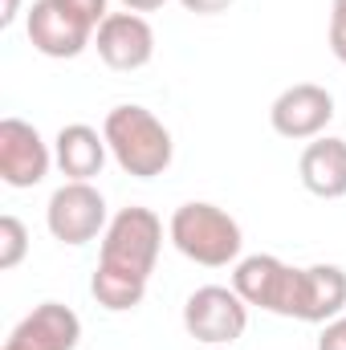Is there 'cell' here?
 Segmentation results:
<instances>
[{"instance_id":"1","label":"cell","mask_w":346,"mask_h":350,"mask_svg":"<svg viewBox=\"0 0 346 350\" xmlns=\"http://www.w3.org/2000/svg\"><path fill=\"white\" fill-rule=\"evenodd\" d=\"M102 135H106V147L114 155V163L135 179H155L172 167L175 159V143L172 131L147 110V106H114L102 122Z\"/></svg>"},{"instance_id":"2","label":"cell","mask_w":346,"mask_h":350,"mask_svg":"<svg viewBox=\"0 0 346 350\" xmlns=\"http://www.w3.org/2000/svg\"><path fill=\"white\" fill-rule=\"evenodd\" d=\"M168 237L187 261L204 265V269H224V265L241 261V249H245L241 224L224 208L204 204V200H191V204L175 208Z\"/></svg>"},{"instance_id":"3","label":"cell","mask_w":346,"mask_h":350,"mask_svg":"<svg viewBox=\"0 0 346 350\" xmlns=\"http://www.w3.org/2000/svg\"><path fill=\"white\" fill-rule=\"evenodd\" d=\"M163 249V220L151 208H122L110 216L106 232H102V249H98V269L106 273H122L131 281H151L155 261Z\"/></svg>"},{"instance_id":"4","label":"cell","mask_w":346,"mask_h":350,"mask_svg":"<svg viewBox=\"0 0 346 350\" xmlns=\"http://www.w3.org/2000/svg\"><path fill=\"white\" fill-rule=\"evenodd\" d=\"M245 326H249V306L228 285H200L183 301V330L204 347H228L245 334Z\"/></svg>"},{"instance_id":"5","label":"cell","mask_w":346,"mask_h":350,"mask_svg":"<svg viewBox=\"0 0 346 350\" xmlns=\"http://www.w3.org/2000/svg\"><path fill=\"white\" fill-rule=\"evenodd\" d=\"M45 224L53 232V241L62 245H90L94 237L106 232L110 216H106V196L90 183V179H66L45 208Z\"/></svg>"},{"instance_id":"6","label":"cell","mask_w":346,"mask_h":350,"mask_svg":"<svg viewBox=\"0 0 346 350\" xmlns=\"http://www.w3.org/2000/svg\"><path fill=\"white\" fill-rule=\"evenodd\" d=\"M232 289L245 297V306H257L265 314L293 318V293H297V269L269 253L241 257L232 269Z\"/></svg>"},{"instance_id":"7","label":"cell","mask_w":346,"mask_h":350,"mask_svg":"<svg viewBox=\"0 0 346 350\" xmlns=\"http://www.w3.org/2000/svg\"><path fill=\"white\" fill-rule=\"evenodd\" d=\"M25 33H29V45L37 53L66 62V57H78L86 45H94V33L98 29L86 25L78 12H70L62 0H33Z\"/></svg>"},{"instance_id":"8","label":"cell","mask_w":346,"mask_h":350,"mask_svg":"<svg viewBox=\"0 0 346 350\" xmlns=\"http://www.w3.org/2000/svg\"><path fill=\"white\" fill-rule=\"evenodd\" d=\"M334 118V94L318 82H297L281 90L269 106V122L281 139H318Z\"/></svg>"},{"instance_id":"9","label":"cell","mask_w":346,"mask_h":350,"mask_svg":"<svg viewBox=\"0 0 346 350\" xmlns=\"http://www.w3.org/2000/svg\"><path fill=\"white\" fill-rule=\"evenodd\" d=\"M53 167V151L41 131L25 118L0 122V179L8 187H37Z\"/></svg>"},{"instance_id":"10","label":"cell","mask_w":346,"mask_h":350,"mask_svg":"<svg viewBox=\"0 0 346 350\" xmlns=\"http://www.w3.org/2000/svg\"><path fill=\"white\" fill-rule=\"evenodd\" d=\"M94 45H98V57L110 70L131 74V70H143L155 57V29L147 25L143 12H110L98 25Z\"/></svg>"},{"instance_id":"11","label":"cell","mask_w":346,"mask_h":350,"mask_svg":"<svg viewBox=\"0 0 346 350\" xmlns=\"http://www.w3.org/2000/svg\"><path fill=\"white\" fill-rule=\"evenodd\" d=\"M82 338V322L62 301H41L29 318L16 322L0 350H74Z\"/></svg>"},{"instance_id":"12","label":"cell","mask_w":346,"mask_h":350,"mask_svg":"<svg viewBox=\"0 0 346 350\" xmlns=\"http://www.w3.org/2000/svg\"><path fill=\"white\" fill-rule=\"evenodd\" d=\"M346 310V273L338 265H310L297 269V293H293V318L326 326L343 318Z\"/></svg>"},{"instance_id":"13","label":"cell","mask_w":346,"mask_h":350,"mask_svg":"<svg viewBox=\"0 0 346 350\" xmlns=\"http://www.w3.org/2000/svg\"><path fill=\"white\" fill-rule=\"evenodd\" d=\"M302 187L318 200H343L346 196V139L318 135L306 151H302Z\"/></svg>"},{"instance_id":"14","label":"cell","mask_w":346,"mask_h":350,"mask_svg":"<svg viewBox=\"0 0 346 350\" xmlns=\"http://www.w3.org/2000/svg\"><path fill=\"white\" fill-rule=\"evenodd\" d=\"M106 135H98L86 122H70L53 139V163L62 167L66 179H94L106 167Z\"/></svg>"},{"instance_id":"15","label":"cell","mask_w":346,"mask_h":350,"mask_svg":"<svg viewBox=\"0 0 346 350\" xmlns=\"http://www.w3.org/2000/svg\"><path fill=\"white\" fill-rule=\"evenodd\" d=\"M90 293H94V301H98L102 310H110V314H122V310H135V306H143V297H147V285H143V281H131V277H122V273L94 269V277H90Z\"/></svg>"},{"instance_id":"16","label":"cell","mask_w":346,"mask_h":350,"mask_svg":"<svg viewBox=\"0 0 346 350\" xmlns=\"http://www.w3.org/2000/svg\"><path fill=\"white\" fill-rule=\"evenodd\" d=\"M29 253V232L16 216H0V269H16Z\"/></svg>"},{"instance_id":"17","label":"cell","mask_w":346,"mask_h":350,"mask_svg":"<svg viewBox=\"0 0 346 350\" xmlns=\"http://www.w3.org/2000/svg\"><path fill=\"white\" fill-rule=\"evenodd\" d=\"M330 53L346 66V0H330Z\"/></svg>"},{"instance_id":"18","label":"cell","mask_w":346,"mask_h":350,"mask_svg":"<svg viewBox=\"0 0 346 350\" xmlns=\"http://www.w3.org/2000/svg\"><path fill=\"white\" fill-rule=\"evenodd\" d=\"M62 4H66L70 12H78V16H82L86 25H94V29H98V25H102V21L110 16L106 0H62Z\"/></svg>"},{"instance_id":"19","label":"cell","mask_w":346,"mask_h":350,"mask_svg":"<svg viewBox=\"0 0 346 350\" xmlns=\"http://www.w3.org/2000/svg\"><path fill=\"white\" fill-rule=\"evenodd\" d=\"M318 350H346V314L334 318V322H326V330L318 338Z\"/></svg>"},{"instance_id":"20","label":"cell","mask_w":346,"mask_h":350,"mask_svg":"<svg viewBox=\"0 0 346 350\" xmlns=\"http://www.w3.org/2000/svg\"><path fill=\"white\" fill-rule=\"evenodd\" d=\"M187 12H196V16H216V12H224L232 0H179Z\"/></svg>"},{"instance_id":"21","label":"cell","mask_w":346,"mask_h":350,"mask_svg":"<svg viewBox=\"0 0 346 350\" xmlns=\"http://www.w3.org/2000/svg\"><path fill=\"white\" fill-rule=\"evenodd\" d=\"M168 0H122V8L127 12H155V8H163Z\"/></svg>"},{"instance_id":"22","label":"cell","mask_w":346,"mask_h":350,"mask_svg":"<svg viewBox=\"0 0 346 350\" xmlns=\"http://www.w3.org/2000/svg\"><path fill=\"white\" fill-rule=\"evenodd\" d=\"M16 12H21V0H4V8H0V25L8 29V25L16 21Z\"/></svg>"}]
</instances>
